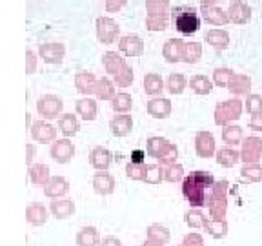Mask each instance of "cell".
Masks as SVG:
<instances>
[{
	"instance_id": "obj_1",
	"label": "cell",
	"mask_w": 262,
	"mask_h": 246,
	"mask_svg": "<svg viewBox=\"0 0 262 246\" xmlns=\"http://www.w3.org/2000/svg\"><path fill=\"white\" fill-rule=\"evenodd\" d=\"M213 186H215V180L209 172H193L184 179L182 193L191 206H204L209 204L215 195Z\"/></svg>"
},
{
	"instance_id": "obj_2",
	"label": "cell",
	"mask_w": 262,
	"mask_h": 246,
	"mask_svg": "<svg viewBox=\"0 0 262 246\" xmlns=\"http://www.w3.org/2000/svg\"><path fill=\"white\" fill-rule=\"evenodd\" d=\"M146 28L149 31H164L168 28L169 0H146Z\"/></svg>"
},
{
	"instance_id": "obj_3",
	"label": "cell",
	"mask_w": 262,
	"mask_h": 246,
	"mask_svg": "<svg viewBox=\"0 0 262 246\" xmlns=\"http://www.w3.org/2000/svg\"><path fill=\"white\" fill-rule=\"evenodd\" d=\"M171 18L175 28L179 29L182 35H193L201 28V16L199 11L191 6H177L171 11Z\"/></svg>"
},
{
	"instance_id": "obj_4",
	"label": "cell",
	"mask_w": 262,
	"mask_h": 246,
	"mask_svg": "<svg viewBox=\"0 0 262 246\" xmlns=\"http://www.w3.org/2000/svg\"><path fill=\"white\" fill-rule=\"evenodd\" d=\"M241 113H242V102L237 100V98H231V100L217 104V108H215V122L224 126V124L238 119Z\"/></svg>"
},
{
	"instance_id": "obj_5",
	"label": "cell",
	"mask_w": 262,
	"mask_h": 246,
	"mask_svg": "<svg viewBox=\"0 0 262 246\" xmlns=\"http://www.w3.org/2000/svg\"><path fill=\"white\" fill-rule=\"evenodd\" d=\"M120 33V26L111 16H98L97 18V38L102 44H113Z\"/></svg>"
},
{
	"instance_id": "obj_6",
	"label": "cell",
	"mask_w": 262,
	"mask_h": 246,
	"mask_svg": "<svg viewBox=\"0 0 262 246\" xmlns=\"http://www.w3.org/2000/svg\"><path fill=\"white\" fill-rule=\"evenodd\" d=\"M62 108H64V102H62V98L57 97V95H44L37 102L38 113H40L44 119H55V117H58Z\"/></svg>"
},
{
	"instance_id": "obj_7",
	"label": "cell",
	"mask_w": 262,
	"mask_h": 246,
	"mask_svg": "<svg viewBox=\"0 0 262 246\" xmlns=\"http://www.w3.org/2000/svg\"><path fill=\"white\" fill-rule=\"evenodd\" d=\"M38 55L44 58L48 64H60L64 60L66 48L60 42H46V44L38 46Z\"/></svg>"
},
{
	"instance_id": "obj_8",
	"label": "cell",
	"mask_w": 262,
	"mask_h": 246,
	"mask_svg": "<svg viewBox=\"0 0 262 246\" xmlns=\"http://www.w3.org/2000/svg\"><path fill=\"white\" fill-rule=\"evenodd\" d=\"M229 22L233 24H248L251 20V8L242 0H231L228 8Z\"/></svg>"
},
{
	"instance_id": "obj_9",
	"label": "cell",
	"mask_w": 262,
	"mask_h": 246,
	"mask_svg": "<svg viewBox=\"0 0 262 246\" xmlns=\"http://www.w3.org/2000/svg\"><path fill=\"white\" fill-rule=\"evenodd\" d=\"M242 160L246 164H257V160L262 157V139L258 137H248L242 144Z\"/></svg>"
},
{
	"instance_id": "obj_10",
	"label": "cell",
	"mask_w": 262,
	"mask_h": 246,
	"mask_svg": "<svg viewBox=\"0 0 262 246\" xmlns=\"http://www.w3.org/2000/svg\"><path fill=\"white\" fill-rule=\"evenodd\" d=\"M75 155V146L70 139H60L51 146V157L57 160L58 164L70 162Z\"/></svg>"
},
{
	"instance_id": "obj_11",
	"label": "cell",
	"mask_w": 262,
	"mask_h": 246,
	"mask_svg": "<svg viewBox=\"0 0 262 246\" xmlns=\"http://www.w3.org/2000/svg\"><path fill=\"white\" fill-rule=\"evenodd\" d=\"M195 150L196 155L202 159H208L215 153V139L209 131H199L195 137Z\"/></svg>"
},
{
	"instance_id": "obj_12",
	"label": "cell",
	"mask_w": 262,
	"mask_h": 246,
	"mask_svg": "<svg viewBox=\"0 0 262 246\" xmlns=\"http://www.w3.org/2000/svg\"><path fill=\"white\" fill-rule=\"evenodd\" d=\"M119 49L126 57H140L144 53V42L137 35H126L120 38Z\"/></svg>"
},
{
	"instance_id": "obj_13",
	"label": "cell",
	"mask_w": 262,
	"mask_h": 246,
	"mask_svg": "<svg viewBox=\"0 0 262 246\" xmlns=\"http://www.w3.org/2000/svg\"><path fill=\"white\" fill-rule=\"evenodd\" d=\"M201 15H202V18H204V22H208V24H211V26H224L229 22L228 11L221 9L219 6H208V8H202Z\"/></svg>"
},
{
	"instance_id": "obj_14",
	"label": "cell",
	"mask_w": 262,
	"mask_h": 246,
	"mask_svg": "<svg viewBox=\"0 0 262 246\" xmlns=\"http://www.w3.org/2000/svg\"><path fill=\"white\" fill-rule=\"evenodd\" d=\"M31 135L38 142H51V140L57 137V130H55L51 124L44 122V120H38V122L33 124L31 128Z\"/></svg>"
},
{
	"instance_id": "obj_15",
	"label": "cell",
	"mask_w": 262,
	"mask_h": 246,
	"mask_svg": "<svg viewBox=\"0 0 262 246\" xmlns=\"http://www.w3.org/2000/svg\"><path fill=\"white\" fill-rule=\"evenodd\" d=\"M110 128L115 137H126L133 128V119H131V115H117L111 119Z\"/></svg>"
},
{
	"instance_id": "obj_16",
	"label": "cell",
	"mask_w": 262,
	"mask_h": 246,
	"mask_svg": "<svg viewBox=\"0 0 262 246\" xmlns=\"http://www.w3.org/2000/svg\"><path fill=\"white\" fill-rule=\"evenodd\" d=\"M182 48H184V40L180 38H169L166 40L162 48V55L168 62H179L182 60Z\"/></svg>"
},
{
	"instance_id": "obj_17",
	"label": "cell",
	"mask_w": 262,
	"mask_h": 246,
	"mask_svg": "<svg viewBox=\"0 0 262 246\" xmlns=\"http://www.w3.org/2000/svg\"><path fill=\"white\" fill-rule=\"evenodd\" d=\"M147 113L155 119H166L171 113V102L168 98H153L147 102Z\"/></svg>"
},
{
	"instance_id": "obj_18",
	"label": "cell",
	"mask_w": 262,
	"mask_h": 246,
	"mask_svg": "<svg viewBox=\"0 0 262 246\" xmlns=\"http://www.w3.org/2000/svg\"><path fill=\"white\" fill-rule=\"evenodd\" d=\"M97 78H95L93 73H88V71H82V73L75 75V86L80 93L90 95L97 90Z\"/></svg>"
},
{
	"instance_id": "obj_19",
	"label": "cell",
	"mask_w": 262,
	"mask_h": 246,
	"mask_svg": "<svg viewBox=\"0 0 262 246\" xmlns=\"http://www.w3.org/2000/svg\"><path fill=\"white\" fill-rule=\"evenodd\" d=\"M90 162L97 170H107L111 166V153L106 148H95L90 155Z\"/></svg>"
},
{
	"instance_id": "obj_20",
	"label": "cell",
	"mask_w": 262,
	"mask_h": 246,
	"mask_svg": "<svg viewBox=\"0 0 262 246\" xmlns=\"http://www.w3.org/2000/svg\"><path fill=\"white\" fill-rule=\"evenodd\" d=\"M102 64H104V68H106L107 73L115 77L119 71H122V68L126 66V62H124V58L120 57L117 51H107V53L102 57Z\"/></svg>"
},
{
	"instance_id": "obj_21",
	"label": "cell",
	"mask_w": 262,
	"mask_h": 246,
	"mask_svg": "<svg viewBox=\"0 0 262 246\" xmlns=\"http://www.w3.org/2000/svg\"><path fill=\"white\" fill-rule=\"evenodd\" d=\"M93 188L100 195H107L115 190V180L110 173H97L93 177Z\"/></svg>"
},
{
	"instance_id": "obj_22",
	"label": "cell",
	"mask_w": 262,
	"mask_h": 246,
	"mask_svg": "<svg viewBox=\"0 0 262 246\" xmlns=\"http://www.w3.org/2000/svg\"><path fill=\"white\" fill-rule=\"evenodd\" d=\"M58 130H60L66 137H73V135H77V131L80 130L77 117H75L73 113H66V115H62L60 119H58Z\"/></svg>"
},
{
	"instance_id": "obj_23",
	"label": "cell",
	"mask_w": 262,
	"mask_h": 246,
	"mask_svg": "<svg viewBox=\"0 0 262 246\" xmlns=\"http://www.w3.org/2000/svg\"><path fill=\"white\" fill-rule=\"evenodd\" d=\"M206 42L209 46H213V48L224 49L229 44V35L224 29H209L208 35H206Z\"/></svg>"
},
{
	"instance_id": "obj_24",
	"label": "cell",
	"mask_w": 262,
	"mask_h": 246,
	"mask_svg": "<svg viewBox=\"0 0 262 246\" xmlns=\"http://www.w3.org/2000/svg\"><path fill=\"white\" fill-rule=\"evenodd\" d=\"M228 90L235 95H248L251 90V78L246 77V75H235L229 82Z\"/></svg>"
},
{
	"instance_id": "obj_25",
	"label": "cell",
	"mask_w": 262,
	"mask_h": 246,
	"mask_svg": "<svg viewBox=\"0 0 262 246\" xmlns=\"http://www.w3.org/2000/svg\"><path fill=\"white\" fill-rule=\"evenodd\" d=\"M77 113L84 120H95L97 119V102L91 98H80L77 102Z\"/></svg>"
},
{
	"instance_id": "obj_26",
	"label": "cell",
	"mask_w": 262,
	"mask_h": 246,
	"mask_svg": "<svg viewBox=\"0 0 262 246\" xmlns=\"http://www.w3.org/2000/svg\"><path fill=\"white\" fill-rule=\"evenodd\" d=\"M168 148H169V142L166 139H162V137H151V139H147V144H146L147 153L151 157H157V159H160Z\"/></svg>"
},
{
	"instance_id": "obj_27",
	"label": "cell",
	"mask_w": 262,
	"mask_h": 246,
	"mask_svg": "<svg viewBox=\"0 0 262 246\" xmlns=\"http://www.w3.org/2000/svg\"><path fill=\"white\" fill-rule=\"evenodd\" d=\"M202 57V46L201 42H184L182 48V60L193 64Z\"/></svg>"
},
{
	"instance_id": "obj_28",
	"label": "cell",
	"mask_w": 262,
	"mask_h": 246,
	"mask_svg": "<svg viewBox=\"0 0 262 246\" xmlns=\"http://www.w3.org/2000/svg\"><path fill=\"white\" fill-rule=\"evenodd\" d=\"M241 159H242L241 153H238L237 150H233V148H222L221 152L217 153V162L226 166V168L235 166Z\"/></svg>"
},
{
	"instance_id": "obj_29",
	"label": "cell",
	"mask_w": 262,
	"mask_h": 246,
	"mask_svg": "<svg viewBox=\"0 0 262 246\" xmlns=\"http://www.w3.org/2000/svg\"><path fill=\"white\" fill-rule=\"evenodd\" d=\"M164 90V80L160 75L157 73H147L144 77V91L147 95H159Z\"/></svg>"
},
{
	"instance_id": "obj_30",
	"label": "cell",
	"mask_w": 262,
	"mask_h": 246,
	"mask_svg": "<svg viewBox=\"0 0 262 246\" xmlns=\"http://www.w3.org/2000/svg\"><path fill=\"white\" fill-rule=\"evenodd\" d=\"M189 86L196 95H208L213 90L211 80L208 77H204V75H195V77L189 78Z\"/></svg>"
},
{
	"instance_id": "obj_31",
	"label": "cell",
	"mask_w": 262,
	"mask_h": 246,
	"mask_svg": "<svg viewBox=\"0 0 262 246\" xmlns=\"http://www.w3.org/2000/svg\"><path fill=\"white\" fill-rule=\"evenodd\" d=\"M68 188H70V184H68V180H66L64 177H53V179L46 184V195H49V197L64 195V193L68 192Z\"/></svg>"
},
{
	"instance_id": "obj_32",
	"label": "cell",
	"mask_w": 262,
	"mask_h": 246,
	"mask_svg": "<svg viewBox=\"0 0 262 246\" xmlns=\"http://www.w3.org/2000/svg\"><path fill=\"white\" fill-rule=\"evenodd\" d=\"M29 177H31V180L35 184H44V186L51 180L49 179V168L46 164H35V166H31Z\"/></svg>"
},
{
	"instance_id": "obj_33",
	"label": "cell",
	"mask_w": 262,
	"mask_h": 246,
	"mask_svg": "<svg viewBox=\"0 0 262 246\" xmlns=\"http://www.w3.org/2000/svg\"><path fill=\"white\" fill-rule=\"evenodd\" d=\"M51 212L57 219H66L75 212V204L73 201H55L51 202Z\"/></svg>"
},
{
	"instance_id": "obj_34",
	"label": "cell",
	"mask_w": 262,
	"mask_h": 246,
	"mask_svg": "<svg viewBox=\"0 0 262 246\" xmlns=\"http://www.w3.org/2000/svg\"><path fill=\"white\" fill-rule=\"evenodd\" d=\"M111 106H113L115 111H119V113H126L133 106V98L127 93H117L111 98Z\"/></svg>"
},
{
	"instance_id": "obj_35",
	"label": "cell",
	"mask_w": 262,
	"mask_h": 246,
	"mask_svg": "<svg viewBox=\"0 0 262 246\" xmlns=\"http://www.w3.org/2000/svg\"><path fill=\"white\" fill-rule=\"evenodd\" d=\"M188 86V80H186L184 75L180 73H171L168 78V90L169 93L173 95H180L182 91H184V88Z\"/></svg>"
},
{
	"instance_id": "obj_36",
	"label": "cell",
	"mask_w": 262,
	"mask_h": 246,
	"mask_svg": "<svg viewBox=\"0 0 262 246\" xmlns=\"http://www.w3.org/2000/svg\"><path fill=\"white\" fill-rule=\"evenodd\" d=\"M95 93H97L98 98H102V100H107V98H113L115 97V88L113 84H111L110 78H100V80L97 82V90H95Z\"/></svg>"
},
{
	"instance_id": "obj_37",
	"label": "cell",
	"mask_w": 262,
	"mask_h": 246,
	"mask_svg": "<svg viewBox=\"0 0 262 246\" xmlns=\"http://www.w3.org/2000/svg\"><path fill=\"white\" fill-rule=\"evenodd\" d=\"M46 210L42 208L40 204H31L28 208V222H31V224H42V222H46Z\"/></svg>"
},
{
	"instance_id": "obj_38",
	"label": "cell",
	"mask_w": 262,
	"mask_h": 246,
	"mask_svg": "<svg viewBox=\"0 0 262 246\" xmlns=\"http://www.w3.org/2000/svg\"><path fill=\"white\" fill-rule=\"evenodd\" d=\"M233 77H235V73L231 70H228V68H217V70L213 71V80H215L217 86L228 88Z\"/></svg>"
},
{
	"instance_id": "obj_39",
	"label": "cell",
	"mask_w": 262,
	"mask_h": 246,
	"mask_svg": "<svg viewBox=\"0 0 262 246\" xmlns=\"http://www.w3.org/2000/svg\"><path fill=\"white\" fill-rule=\"evenodd\" d=\"M162 179H164V175H162L160 166H157V164H147L146 168H144V180H146V182L157 184V182H160Z\"/></svg>"
},
{
	"instance_id": "obj_40",
	"label": "cell",
	"mask_w": 262,
	"mask_h": 246,
	"mask_svg": "<svg viewBox=\"0 0 262 246\" xmlns=\"http://www.w3.org/2000/svg\"><path fill=\"white\" fill-rule=\"evenodd\" d=\"M222 139L226 144H237L242 139V128L241 126H226L222 130Z\"/></svg>"
},
{
	"instance_id": "obj_41",
	"label": "cell",
	"mask_w": 262,
	"mask_h": 246,
	"mask_svg": "<svg viewBox=\"0 0 262 246\" xmlns=\"http://www.w3.org/2000/svg\"><path fill=\"white\" fill-rule=\"evenodd\" d=\"M115 80H117V84L122 88L131 86V82H133V70L126 64L122 68V71H119V73L115 75Z\"/></svg>"
},
{
	"instance_id": "obj_42",
	"label": "cell",
	"mask_w": 262,
	"mask_h": 246,
	"mask_svg": "<svg viewBox=\"0 0 262 246\" xmlns=\"http://www.w3.org/2000/svg\"><path fill=\"white\" fill-rule=\"evenodd\" d=\"M242 177L250 180H260L262 179V168L258 164H246L242 168Z\"/></svg>"
},
{
	"instance_id": "obj_43",
	"label": "cell",
	"mask_w": 262,
	"mask_h": 246,
	"mask_svg": "<svg viewBox=\"0 0 262 246\" xmlns=\"http://www.w3.org/2000/svg\"><path fill=\"white\" fill-rule=\"evenodd\" d=\"M246 110L250 113H260L262 111V97L260 95H248V100H246Z\"/></svg>"
},
{
	"instance_id": "obj_44",
	"label": "cell",
	"mask_w": 262,
	"mask_h": 246,
	"mask_svg": "<svg viewBox=\"0 0 262 246\" xmlns=\"http://www.w3.org/2000/svg\"><path fill=\"white\" fill-rule=\"evenodd\" d=\"M78 237H86V241L78 242L80 246H95L98 235H97V230H95V228H82L80 230V235H78Z\"/></svg>"
},
{
	"instance_id": "obj_45",
	"label": "cell",
	"mask_w": 262,
	"mask_h": 246,
	"mask_svg": "<svg viewBox=\"0 0 262 246\" xmlns=\"http://www.w3.org/2000/svg\"><path fill=\"white\" fill-rule=\"evenodd\" d=\"M164 179L169 180V182L180 180L182 179V166H180V164H171V166H168V170L164 173Z\"/></svg>"
},
{
	"instance_id": "obj_46",
	"label": "cell",
	"mask_w": 262,
	"mask_h": 246,
	"mask_svg": "<svg viewBox=\"0 0 262 246\" xmlns=\"http://www.w3.org/2000/svg\"><path fill=\"white\" fill-rule=\"evenodd\" d=\"M144 164H137V162H129L126 166V173L129 179H144Z\"/></svg>"
},
{
	"instance_id": "obj_47",
	"label": "cell",
	"mask_w": 262,
	"mask_h": 246,
	"mask_svg": "<svg viewBox=\"0 0 262 246\" xmlns=\"http://www.w3.org/2000/svg\"><path fill=\"white\" fill-rule=\"evenodd\" d=\"M179 157V150H177V146H173V144H169V148L164 152V155L160 157V162L162 164H168V166H171V164H175V159Z\"/></svg>"
},
{
	"instance_id": "obj_48",
	"label": "cell",
	"mask_w": 262,
	"mask_h": 246,
	"mask_svg": "<svg viewBox=\"0 0 262 246\" xmlns=\"http://www.w3.org/2000/svg\"><path fill=\"white\" fill-rule=\"evenodd\" d=\"M186 222H188L189 226H202V224H206L204 217H202L199 212H188V213H186Z\"/></svg>"
},
{
	"instance_id": "obj_49",
	"label": "cell",
	"mask_w": 262,
	"mask_h": 246,
	"mask_svg": "<svg viewBox=\"0 0 262 246\" xmlns=\"http://www.w3.org/2000/svg\"><path fill=\"white\" fill-rule=\"evenodd\" d=\"M127 0H106V11L107 13H117L126 6Z\"/></svg>"
},
{
	"instance_id": "obj_50",
	"label": "cell",
	"mask_w": 262,
	"mask_h": 246,
	"mask_svg": "<svg viewBox=\"0 0 262 246\" xmlns=\"http://www.w3.org/2000/svg\"><path fill=\"white\" fill-rule=\"evenodd\" d=\"M26 57H28V64H26V70H28V73H35V70H37V57H35V53H33L31 49H28L26 51Z\"/></svg>"
},
{
	"instance_id": "obj_51",
	"label": "cell",
	"mask_w": 262,
	"mask_h": 246,
	"mask_svg": "<svg viewBox=\"0 0 262 246\" xmlns=\"http://www.w3.org/2000/svg\"><path fill=\"white\" fill-rule=\"evenodd\" d=\"M250 128L255 131H262V111L260 113H255L251 117V122H250Z\"/></svg>"
},
{
	"instance_id": "obj_52",
	"label": "cell",
	"mask_w": 262,
	"mask_h": 246,
	"mask_svg": "<svg viewBox=\"0 0 262 246\" xmlns=\"http://www.w3.org/2000/svg\"><path fill=\"white\" fill-rule=\"evenodd\" d=\"M102 246H120V241L115 237H107L106 241L102 242Z\"/></svg>"
},
{
	"instance_id": "obj_53",
	"label": "cell",
	"mask_w": 262,
	"mask_h": 246,
	"mask_svg": "<svg viewBox=\"0 0 262 246\" xmlns=\"http://www.w3.org/2000/svg\"><path fill=\"white\" fill-rule=\"evenodd\" d=\"M33 155H35V146H33V144H28V164L33 160Z\"/></svg>"
},
{
	"instance_id": "obj_54",
	"label": "cell",
	"mask_w": 262,
	"mask_h": 246,
	"mask_svg": "<svg viewBox=\"0 0 262 246\" xmlns=\"http://www.w3.org/2000/svg\"><path fill=\"white\" fill-rule=\"evenodd\" d=\"M131 162L142 164V152H135V153H133V160H131Z\"/></svg>"
},
{
	"instance_id": "obj_55",
	"label": "cell",
	"mask_w": 262,
	"mask_h": 246,
	"mask_svg": "<svg viewBox=\"0 0 262 246\" xmlns=\"http://www.w3.org/2000/svg\"><path fill=\"white\" fill-rule=\"evenodd\" d=\"M199 2H201L202 8H208V6H215L219 0H199Z\"/></svg>"
}]
</instances>
